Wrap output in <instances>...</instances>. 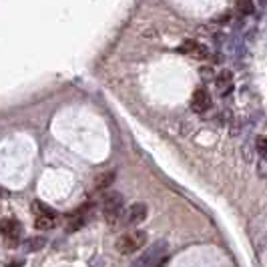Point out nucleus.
Instances as JSON below:
<instances>
[{"mask_svg":"<svg viewBox=\"0 0 267 267\" xmlns=\"http://www.w3.org/2000/svg\"><path fill=\"white\" fill-rule=\"evenodd\" d=\"M147 245V233L143 231H127L122 233L121 237L117 239L115 247L117 251L122 255H131V253H137L139 249H143Z\"/></svg>","mask_w":267,"mask_h":267,"instance_id":"obj_1","label":"nucleus"},{"mask_svg":"<svg viewBox=\"0 0 267 267\" xmlns=\"http://www.w3.org/2000/svg\"><path fill=\"white\" fill-rule=\"evenodd\" d=\"M43 247H47V239L45 237H28L23 241V249H25L26 253H34V251H40Z\"/></svg>","mask_w":267,"mask_h":267,"instance_id":"obj_11","label":"nucleus"},{"mask_svg":"<svg viewBox=\"0 0 267 267\" xmlns=\"http://www.w3.org/2000/svg\"><path fill=\"white\" fill-rule=\"evenodd\" d=\"M257 173L259 177H267V153L259 157V165H257Z\"/></svg>","mask_w":267,"mask_h":267,"instance_id":"obj_15","label":"nucleus"},{"mask_svg":"<svg viewBox=\"0 0 267 267\" xmlns=\"http://www.w3.org/2000/svg\"><path fill=\"white\" fill-rule=\"evenodd\" d=\"M201 76H203V78H213V71L203 67V69H201Z\"/></svg>","mask_w":267,"mask_h":267,"instance_id":"obj_16","label":"nucleus"},{"mask_svg":"<svg viewBox=\"0 0 267 267\" xmlns=\"http://www.w3.org/2000/svg\"><path fill=\"white\" fill-rule=\"evenodd\" d=\"M255 151L259 153V157L267 153V139L265 137H257V139H255Z\"/></svg>","mask_w":267,"mask_h":267,"instance_id":"obj_14","label":"nucleus"},{"mask_svg":"<svg viewBox=\"0 0 267 267\" xmlns=\"http://www.w3.org/2000/svg\"><path fill=\"white\" fill-rule=\"evenodd\" d=\"M34 209H36V217H34L36 229L47 231V229H52L56 225V211L54 209H50L43 203H34Z\"/></svg>","mask_w":267,"mask_h":267,"instance_id":"obj_4","label":"nucleus"},{"mask_svg":"<svg viewBox=\"0 0 267 267\" xmlns=\"http://www.w3.org/2000/svg\"><path fill=\"white\" fill-rule=\"evenodd\" d=\"M217 23H229V14H227V12H225V14H221V16L217 18Z\"/></svg>","mask_w":267,"mask_h":267,"instance_id":"obj_18","label":"nucleus"},{"mask_svg":"<svg viewBox=\"0 0 267 267\" xmlns=\"http://www.w3.org/2000/svg\"><path fill=\"white\" fill-rule=\"evenodd\" d=\"M125 213V197L117 191L105 195L102 199V215L109 223H117Z\"/></svg>","mask_w":267,"mask_h":267,"instance_id":"obj_2","label":"nucleus"},{"mask_svg":"<svg viewBox=\"0 0 267 267\" xmlns=\"http://www.w3.org/2000/svg\"><path fill=\"white\" fill-rule=\"evenodd\" d=\"M215 83H217V91L223 97L229 95L233 91V73L231 71H221L217 74V78H215Z\"/></svg>","mask_w":267,"mask_h":267,"instance_id":"obj_10","label":"nucleus"},{"mask_svg":"<svg viewBox=\"0 0 267 267\" xmlns=\"http://www.w3.org/2000/svg\"><path fill=\"white\" fill-rule=\"evenodd\" d=\"M165 253H167V243L157 241L155 245H151L145 253L133 263V267H157L165 259Z\"/></svg>","mask_w":267,"mask_h":267,"instance_id":"obj_3","label":"nucleus"},{"mask_svg":"<svg viewBox=\"0 0 267 267\" xmlns=\"http://www.w3.org/2000/svg\"><path fill=\"white\" fill-rule=\"evenodd\" d=\"M147 207L145 203H133L125 213H122V227H137L139 223H143L147 219Z\"/></svg>","mask_w":267,"mask_h":267,"instance_id":"obj_5","label":"nucleus"},{"mask_svg":"<svg viewBox=\"0 0 267 267\" xmlns=\"http://www.w3.org/2000/svg\"><path fill=\"white\" fill-rule=\"evenodd\" d=\"M2 237H4V241H6L8 247L18 245L20 237H23V225H20V221H16V219H4L2 221Z\"/></svg>","mask_w":267,"mask_h":267,"instance_id":"obj_6","label":"nucleus"},{"mask_svg":"<svg viewBox=\"0 0 267 267\" xmlns=\"http://www.w3.org/2000/svg\"><path fill=\"white\" fill-rule=\"evenodd\" d=\"M93 217V211H91V205H85V207H80L78 211H74L73 215H71V225H69V231L74 233V231H78V229H83L89 221Z\"/></svg>","mask_w":267,"mask_h":267,"instance_id":"obj_8","label":"nucleus"},{"mask_svg":"<svg viewBox=\"0 0 267 267\" xmlns=\"http://www.w3.org/2000/svg\"><path fill=\"white\" fill-rule=\"evenodd\" d=\"M211 109V95L205 91V89H197L191 97V111L193 113H205Z\"/></svg>","mask_w":267,"mask_h":267,"instance_id":"obj_7","label":"nucleus"},{"mask_svg":"<svg viewBox=\"0 0 267 267\" xmlns=\"http://www.w3.org/2000/svg\"><path fill=\"white\" fill-rule=\"evenodd\" d=\"M179 52H183V54H191V56H195V58H207V56H209L207 47L199 45L197 40H185V43L179 47Z\"/></svg>","mask_w":267,"mask_h":267,"instance_id":"obj_9","label":"nucleus"},{"mask_svg":"<svg viewBox=\"0 0 267 267\" xmlns=\"http://www.w3.org/2000/svg\"><path fill=\"white\" fill-rule=\"evenodd\" d=\"M113 181H115V173H105V175H100V177L95 179V189L97 191H105V189L111 187Z\"/></svg>","mask_w":267,"mask_h":267,"instance_id":"obj_12","label":"nucleus"},{"mask_svg":"<svg viewBox=\"0 0 267 267\" xmlns=\"http://www.w3.org/2000/svg\"><path fill=\"white\" fill-rule=\"evenodd\" d=\"M235 8H237L239 16H249V14L255 10V2H253V0H237V2H235Z\"/></svg>","mask_w":267,"mask_h":267,"instance_id":"obj_13","label":"nucleus"},{"mask_svg":"<svg viewBox=\"0 0 267 267\" xmlns=\"http://www.w3.org/2000/svg\"><path fill=\"white\" fill-rule=\"evenodd\" d=\"M25 265V261L23 259H18V261H10V263H6V267H23Z\"/></svg>","mask_w":267,"mask_h":267,"instance_id":"obj_17","label":"nucleus"},{"mask_svg":"<svg viewBox=\"0 0 267 267\" xmlns=\"http://www.w3.org/2000/svg\"><path fill=\"white\" fill-rule=\"evenodd\" d=\"M253 2H255L259 8H265V6H267V0H253Z\"/></svg>","mask_w":267,"mask_h":267,"instance_id":"obj_19","label":"nucleus"}]
</instances>
